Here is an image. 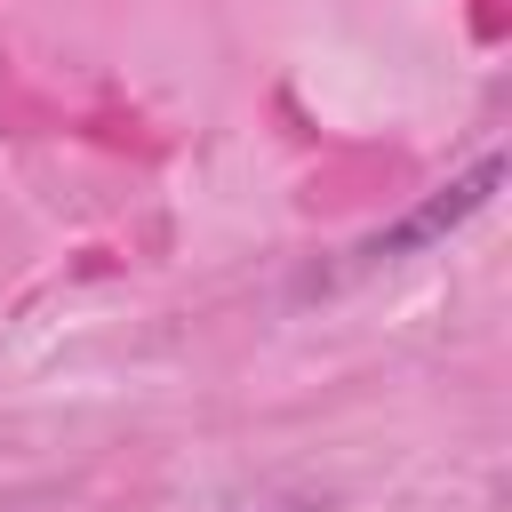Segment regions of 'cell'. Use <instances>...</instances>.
<instances>
[{
    "label": "cell",
    "instance_id": "obj_2",
    "mask_svg": "<svg viewBox=\"0 0 512 512\" xmlns=\"http://www.w3.org/2000/svg\"><path fill=\"white\" fill-rule=\"evenodd\" d=\"M264 512H328V504H312V496H288V504H264Z\"/></svg>",
    "mask_w": 512,
    "mask_h": 512
},
{
    "label": "cell",
    "instance_id": "obj_1",
    "mask_svg": "<svg viewBox=\"0 0 512 512\" xmlns=\"http://www.w3.org/2000/svg\"><path fill=\"white\" fill-rule=\"evenodd\" d=\"M504 176H512V160H504V152H480L464 176H448V184H440V192H424L408 216H392L384 232H368V240H360V256H368V264H400V256L440 248L448 232H464L472 216H488V208H496Z\"/></svg>",
    "mask_w": 512,
    "mask_h": 512
}]
</instances>
